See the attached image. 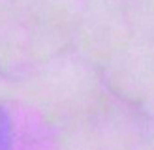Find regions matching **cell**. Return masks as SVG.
I'll use <instances>...</instances> for the list:
<instances>
[{
  "mask_svg": "<svg viewBox=\"0 0 154 150\" xmlns=\"http://www.w3.org/2000/svg\"><path fill=\"white\" fill-rule=\"evenodd\" d=\"M10 146V128H8V120L0 111V150H8Z\"/></svg>",
  "mask_w": 154,
  "mask_h": 150,
  "instance_id": "6da1fadb",
  "label": "cell"
}]
</instances>
